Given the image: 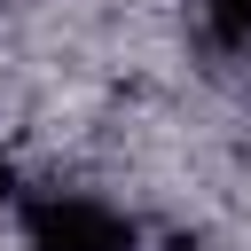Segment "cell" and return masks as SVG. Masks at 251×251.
<instances>
[{"label":"cell","instance_id":"1","mask_svg":"<svg viewBox=\"0 0 251 251\" xmlns=\"http://www.w3.org/2000/svg\"><path fill=\"white\" fill-rule=\"evenodd\" d=\"M16 220H24V251H141V227L86 188H31L16 196Z\"/></svg>","mask_w":251,"mask_h":251},{"label":"cell","instance_id":"2","mask_svg":"<svg viewBox=\"0 0 251 251\" xmlns=\"http://www.w3.org/2000/svg\"><path fill=\"white\" fill-rule=\"evenodd\" d=\"M196 16L220 47H251V0H196Z\"/></svg>","mask_w":251,"mask_h":251}]
</instances>
